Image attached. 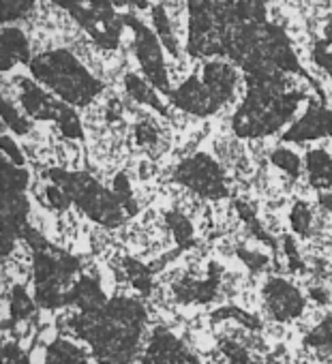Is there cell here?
Returning <instances> with one entry per match:
<instances>
[{
    "label": "cell",
    "instance_id": "cell-1",
    "mask_svg": "<svg viewBox=\"0 0 332 364\" xmlns=\"http://www.w3.org/2000/svg\"><path fill=\"white\" fill-rule=\"evenodd\" d=\"M146 319V309L137 298L116 296L95 313L73 311L65 326L88 343L97 364H133Z\"/></svg>",
    "mask_w": 332,
    "mask_h": 364
},
{
    "label": "cell",
    "instance_id": "cell-2",
    "mask_svg": "<svg viewBox=\"0 0 332 364\" xmlns=\"http://www.w3.org/2000/svg\"><path fill=\"white\" fill-rule=\"evenodd\" d=\"M302 95L289 92L283 77H251V86L232 118V129L242 139H262L277 133L296 114Z\"/></svg>",
    "mask_w": 332,
    "mask_h": 364
},
{
    "label": "cell",
    "instance_id": "cell-3",
    "mask_svg": "<svg viewBox=\"0 0 332 364\" xmlns=\"http://www.w3.org/2000/svg\"><path fill=\"white\" fill-rule=\"evenodd\" d=\"M33 249V296L43 311L67 309V296L82 277V264L67 251L48 242L33 228L24 238Z\"/></svg>",
    "mask_w": 332,
    "mask_h": 364
},
{
    "label": "cell",
    "instance_id": "cell-4",
    "mask_svg": "<svg viewBox=\"0 0 332 364\" xmlns=\"http://www.w3.org/2000/svg\"><path fill=\"white\" fill-rule=\"evenodd\" d=\"M35 82L71 107L90 105L103 90L101 82L69 50H50L28 65Z\"/></svg>",
    "mask_w": 332,
    "mask_h": 364
},
{
    "label": "cell",
    "instance_id": "cell-5",
    "mask_svg": "<svg viewBox=\"0 0 332 364\" xmlns=\"http://www.w3.org/2000/svg\"><path fill=\"white\" fill-rule=\"evenodd\" d=\"M45 180L58 185L73 206H77L92 223L101 228H118L131 215L124 204L116 198L112 189H105L101 182L86 171H69V169H48Z\"/></svg>",
    "mask_w": 332,
    "mask_h": 364
},
{
    "label": "cell",
    "instance_id": "cell-6",
    "mask_svg": "<svg viewBox=\"0 0 332 364\" xmlns=\"http://www.w3.org/2000/svg\"><path fill=\"white\" fill-rule=\"evenodd\" d=\"M238 84V73L227 63H206L200 73L185 80L172 90V103L191 116H213L232 101Z\"/></svg>",
    "mask_w": 332,
    "mask_h": 364
},
{
    "label": "cell",
    "instance_id": "cell-7",
    "mask_svg": "<svg viewBox=\"0 0 332 364\" xmlns=\"http://www.w3.org/2000/svg\"><path fill=\"white\" fill-rule=\"evenodd\" d=\"M3 257L11 255L18 240L24 238L31 228V200L26 196L31 187V173L26 167H18L3 159Z\"/></svg>",
    "mask_w": 332,
    "mask_h": 364
},
{
    "label": "cell",
    "instance_id": "cell-8",
    "mask_svg": "<svg viewBox=\"0 0 332 364\" xmlns=\"http://www.w3.org/2000/svg\"><path fill=\"white\" fill-rule=\"evenodd\" d=\"M18 99L22 105V112L31 120H52L58 124L60 133L67 139H82L84 127L77 116V112L56 99L50 90H45L39 82L28 77H18Z\"/></svg>",
    "mask_w": 332,
    "mask_h": 364
},
{
    "label": "cell",
    "instance_id": "cell-9",
    "mask_svg": "<svg viewBox=\"0 0 332 364\" xmlns=\"http://www.w3.org/2000/svg\"><path fill=\"white\" fill-rule=\"evenodd\" d=\"M174 178L181 187L204 200H223L230 193L223 165L206 152H196L183 159L174 169Z\"/></svg>",
    "mask_w": 332,
    "mask_h": 364
},
{
    "label": "cell",
    "instance_id": "cell-10",
    "mask_svg": "<svg viewBox=\"0 0 332 364\" xmlns=\"http://www.w3.org/2000/svg\"><path fill=\"white\" fill-rule=\"evenodd\" d=\"M127 26L133 33V50H135V58L139 63L144 77L161 95L170 97L174 88L170 84V73H168V65H165L163 46H161L159 37L154 35V31H150L137 18H127Z\"/></svg>",
    "mask_w": 332,
    "mask_h": 364
},
{
    "label": "cell",
    "instance_id": "cell-11",
    "mask_svg": "<svg viewBox=\"0 0 332 364\" xmlns=\"http://www.w3.org/2000/svg\"><path fill=\"white\" fill-rule=\"evenodd\" d=\"M67 9L101 48H116L118 20L112 14V0H54Z\"/></svg>",
    "mask_w": 332,
    "mask_h": 364
},
{
    "label": "cell",
    "instance_id": "cell-12",
    "mask_svg": "<svg viewBox=\"0 0 332 364\" xmlns=\"http://www.w3.org/2000/svg\"><path fill=\"white\" fill-rule=\"evenodd\" d=\"M262 298L268 315L279 323L298 319L306 309V298L302 296V291L291 281L281 277H272L266 281L262 289Z\"/></svg>",
    "mask_w": 332,
    "mask_h": 364
},
{
    "label": "cell",
    "instance_id": "cell-13",
    "mask_svg": "<svg viewBox=\"0 0 332 364\" xmlns=\"http://www.w3.org/2000/svg\"><path fill=\"white\" fill-rule=\"evenodd\" d=\"M221 287V268L217 262H208L204 277L185 274L172 283V294L181 304H208L217 298Z\"/></svg>",
    "mask_w": 332,
    "mask_h": 364
},
{
    "label": "cell",
    "instance_id": "cell-14",
    "mask_svg": "<svg viewBox=\"0 0 332 364\" xmlns=\"http://www.w3.org/2000/svg\"><path fill=\"white\" fill-rule=\"evenodd\" d=\"M321 137H332V112L317 103H311L283 135L285 141H315Z\"/></svg>",
    "mask_w": 332,
    "mask_h": 364
},
{
    "label": "cell",
    "instance_id": "cell-15",
    "mask_svg": "<svg viewBox=\"0 0 332 364\" xmlns=\"http://www.w3.org/2000/svg\"><path fill=\"white\" fill-rule=\"evenodd\" d=\"M304 169L315 191L328 193L332 189V156L323 148H313L304 154Z\"/></svg>",
    "mask_w": 332,
    "mask_h": 364
},
{
    "label": "cell",
    "instance_id": "cell-16",
    "mask_svg": "<svg viewBox=\"0 0 332 364\" xmlns=\"http://www.w3.org/2000/svg\"><path fill=\"white\" fill-rule=\"evenodd\" d=\"M31 41L28 37L16 28V26H5L3 28V71H11L18 65H31Z\"/></svg>",
    "mask_w": 332,
    "mask_h": 364
},
{
    "label": "cell",
    "instance_id": "cell-17",
    "mask_svg": "<svg viewBox=\"0 0 332 364\" xmlns=\"http://www.w3.org/2000/svg\"><path fill=\"white\" fill-rule=\"evenodd\" d=\"M124 92L139 105H146L159 114H165L168 109H165L163 101H161V92L146 80V77H139L135 73H127L124 75Z\"/></svg>",
    "mask_w": 332,
    "mask_h": 364
},
{
    "label": "cell",
    "instance_id": "cell-18",
    "mask_svg": "<svg viewBox=\"0 0 332 364\" xmlns=\"http://www.w3.org/2000/svg\"><path fill=\"white\" fill-rule=\"evenodd\" d=\"M43 364H90L86 351L67 338H54L45 347Z\"/></svg>",
    "mask_w": 332,
    "mask_h": 364
},
{
    "label": "cell",
    "instance_id": "cell-19",
    "mask_svg": "<svg viewBox=\"0 0 332 364\" xmlns=\"http://www.w3.org/2000/svg\"><path fill=\"white\" fill-rule=\"evenodd\" d=\"M7 300H9V313H7V319L11 317L14 326L20 323V321H26L35 315V311L39 309L35 296L28 294L26 285L22 283H14L9 294H7ZM5 319V321H7Z\"/></svg>",
    "mask_w": 332,
    "mask_h": 364
},
{
    "label": "cell",
    "instance_id": "cell-20",
    "mask_svg": "<svg viewBox=\"0 0 332 364\" xmlns=\"http://www.w3.org/2000/svg\"><path fill=\"white\" fill-rule=\"evenodd\" d=\"M152 26H154V35L159 37L163 50L170 56L178 58L181 56V48H178V37L172 28V20L163 7H152Z\"/></svg>",
    "mask_w": 332,
    "mask_h": 364
},
{
    "label": "cell",
    "instance_id": "cell-21",
    "mask_svg": "<svg viewBox=\"0 0 332 364\" xmlns=\"http://www.w3.org/2000/svg\"><path fill=\"white\" fill-rule=\"evenodd\" d=\"M122 268H124V274L129 277L133 289H137L144 296H148L152 291V270H150V266H146L144 262H139L135 257H124Z\"/></svg>",
    "mask_w": 332,
    "mask_h": 364
},
{
    "label": "cell",
    "instance_id": "cell-22",
    "mask_svg": "<svg viewBox=\"0 0 332 364\" xmlns=\"http://www.w3.org/2000/svg\"><path fill=\"white\" fill-rule=\"evenodd\" d=\"M304 345L332 360V313L326 315L304 338Z\"/></svg>",
    "mask_w": 332,
    "mask_h": 364
},
{
    "label": "cell",
    "instance_id": "cell-23",
    "mask_svg": "<svg viewBox=\"0 0 332 364\" xmlns=\"http://www.w3.org/2000/svg\"><path fill=\"white\" fill-rule=\"evenodd\" d=\"M165 219H168V230H170V234H172V238L176 240L178 247H191L193 245L196 232H193V225H191L189 217H185V213L170 210Z\"/></svg>",
    "mask_w": 332,
    "mask_h": 364
},
{
    "label": "cell",
    "instance_id": "cell-24",
    "mask_svg": "<svg viewBox=\"0 0 332 364\" xmlns=\"http://www.w3.org/2000/svg\"><path fill=\"white\" fill-rule=\"evenodd\" d=\"M3 122H5V129H9L14 135H20V137H24L33 131L31 118L24 112H20L16 107V103H11L7 97L3 99Z\"/></svg>",
    "mask_w": 332,
    "mask_h": 364
},
{
    "label": "cell",
    "instance_id": "cell-25",
    "mask_svg": "<svg viewBox=\"0 0 332 364\" xmlns=\"http://www.w3.org/2000/svg\"><path fill=\"white\" fill-rule=\"evenodd\" d=\"M270 163H272L277 169H281L283 173L291 176V178H298V176L302 173V169H304V161H302L294 150H289L287 146L274 148V150L270 152Z\"/></svg>",
    "mask_w": 332,
    "mask_h": 364
},
{
    "label": "cell",
    "instance_id": "cell-26",
    "mask_svg": "<svg viewBox=\"0 0 332 364\" xmlns=\"http://www.w3.org/2000/svg\"><path fill=\"white\" fill-rule=\"evenodd\" d=\"M313 223H315V217H313V210L306 202H296L289 210V228L296 236L300 238H309L313 234Z\"/></svg>",
    "mask_w": 332,
    "mask_h": 364
},
{
    "label": "cell",
    "instance_id": "cell-27",
    "mask_svg": "<svg viewBox=\"0 0 332 364\" xmlns=\"http://www.w3.org/2000/svg\"><path fill=\"white\" fill-rule=\"evenodd\" d=\"M39 198L43 200V204H45L50 210H56V213H67V210L73 206V202L69 200V196H67L58 185H54V182H50V180H45V182H43Z\"/></svg>",
    "mask_w": 332,
    "mask_h": 364
},
{
    "label": "cell",
    "instance_id": "cell-28",
    "mask_svg": "<svg viewBox=\"0 0 332 364\" xmlns=\"http://www.w3.org/2000/svg\"><path fill=\"white\" fill-rule=\"evenodd\" d=\"M137 146L144 150H154L161 146V129L154 124V120H139L133 129Z\"/></svg>",
    "mask_w": 332,
    "mask_h": 364
},
{
    "label": "cell",
    "instance_id": "cell-29",
    "mask_svg": "<svg viewBox=\"0 0 332 364\" xmlns=\"http://www.w3.org/2000/svg\"><path fill=\"white\" fill-rule=\"evenodd\" d=\"M37 5V0H3V22L5 26L9 22L26 18Z\"/></svg>",
    "mask_w": 332,
    "mask_h": 364
},
{
    "label": "cell",
    "instance_id": "cell-30",
    "mask_svg": "<svg viewBox=\"0 0 332 364\" xmlns=\"http://www.w3.org/2000/svg\"><path fill=\"white\" fill-rule=\"evenodd\" d=\"M3 159H7L9 163L18 165V167H24L26 165V156H24V150L18 146V141L11 137V135H3Z\"/></svg>",
    "mask_w": 332,
    "mask_h": 364
},
{
    "label": "cell",
    "instance_id": "cell-31",
    "mask_svg": "<svg viewBox=\"0 0 332 364\" xmlns=\"http://www.w3.org/2000/svg\"><path fill=\"white\" fill-rule=\"evenodd\" d=\"M3 364H33L28 353L22 349L20 343L16 341H7L3 347Z\"/></svg>",
    "mask_w": 332,
    "mask_h": 364
},
{
    "label": "cell",
    "instance_id": "cell-32",
    "mask_svg": "<svg viewBox=\"0 0 332 364\" xmlns=\"http://www.w3.org/2000/svg\"><path fill=\"white\" fill-rule=\"evenodd\" d=\"M238 257L242 264H247L251 270H262L268 266V257L264 253H257V251H249V249H238Z\"/></svg>",
    "mask_w": 332,
    "mask_h": 364
},
{
    "label": "cell",
    "instance_id": "cell-33",
    "mask_svg": "<svg viewBox=\"0 0 332 364\" xmlns=\"http://www.w3.org/2000/svg\"><path fill=\"white\" fill-rule=\"evenodd\" d=\"M315 60L319 67H323L332 75V41L330 43H319L315 50Z\"/></svg>",
    "mask_w": 332,
    "mask_h": 364
},
{
    "label": "cell",
    "instance_id": "cell-34",
    "mask_svg": "<svg viewBox=\"0 0 332 364\" xmlns=\"http://www.w3.org/2000/svg\"><path fill=\"white\" fill-rule=\"evenodd\" d=\"M112 3L116 5V7H133L137 0H112Z\"/></svg>",
    "mask_w": 332,
    "mask_h": 364
}]
</instances>
